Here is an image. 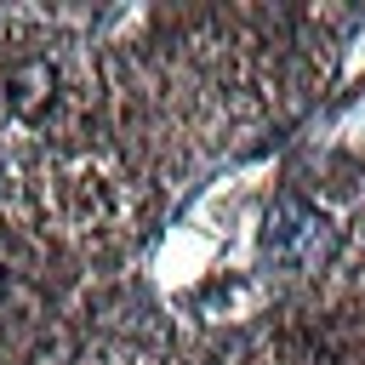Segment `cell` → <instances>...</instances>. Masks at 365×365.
I'll list each match as a JSON object with an SVG mask.
<instances>
[{
    "label": "cell",
    "instance_id": "1",
    "mask_svg": "<svg viewBox=\"0 0 365 365\" xmlns=\"http://www.w3.org/2000/svg\"><path fill=\"white\" fill-rule=\"evenodd\" d=\"M331 245H336L331 217L314 211L308 200H279V205L268 211V222H262V251H268L279 268L308 274V268H319V262L331 257Z\"/></svg>",
    "mask_w": 365,
    "mask_h": 365
},
{
    "label": "cell",
    "instance_id": "2",
    "mask_svg": "<svg viewBox=\"0 0 365 365\" xmlns=\"http://www.w3.org/2000/svg\"><path fill=\"white\" fill-rule=\"evenodd\" d=\"M0 91H6V108H11V114H23V120H40V114L51 108L57 68H51L46 57H23V63H11V68H6Z\"/></svg>",
    "mask_w": 365,
    "mask_h": 365
}]
</instances>
